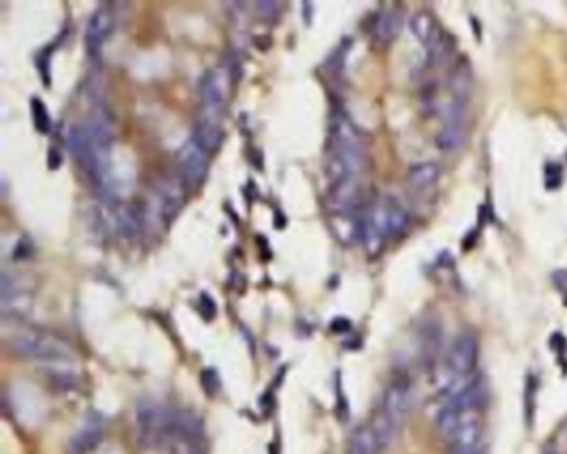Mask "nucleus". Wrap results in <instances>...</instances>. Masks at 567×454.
Here are the masks:
<instances>
[{"label": "nucleus", "instance_id": "f257e3e1", "mask_svg": "<svg viewBox=\"0 0 567 454\" xmlns=\"http://www.w3.org/2000/svg\"><path fill=\"white\" fill-rule=\"evenodd\" d=\"M366 167V149L359 133L348 115L336 112L331 119L330 135L326 145V175L331 183L359 179Z\"/></svg>", "mask_w": 567, "mask_h": 454}, {"label": "nucleus", "instance_id": "f03ea898", "mask_svg": "<svg viewBox=\"0 0 567 454\" xmlns=\"http://www.w3.org/2000/svg\"><path fill=\"white\" fill-rule=\"evenodd\" d=\"M10 346L17 354L42 361L49 366L63 365L73 356L72 348L63 340L43 331L20 333L10 341Z\"/></svg>", "mask_w": 567, "mask_h": 454}, {"label": "nucleus", "instance_id": "7ed1b4c3", "mask_svg": "<svg viewBox=\"0 0 567 454\" xmlns=\"http://www.w3.org/2000/svg\"><path fill=\"white\" fill-rule=\"evenodd\" d=\"M173 416L175 413L153 400H144L138 403L137 423L142 436L149 443L172 438Z\"/></svg>", "mask_w": 567, "mask_h": 454}, {"label": "nucleus", "instance_id": "20e7f679", "mask_svg": "<svg viewBox=\"0 0 567 454\" xmlns=\"http://www.w3.org/2000/svg\"><path fill=\"white\" fill-rule=\"evenodd\" d=\"M233 86V77L232 70L227 65L222 67H215L206 72L200 84V97L203 102V107L210 112V114H220L227 105L228 98L232 95Z\"/></svg>", "mask_w": 567, "mask_h": 454}, {"label": "nucleus", "instance_id": "39448f33", "mask_svg": "<svg viewBox=\"0 0 567 454\" xmlns=\"http://www.w3.org/2000/svg\"><path fill=\"white\" fill-rule=\"evenodd\" d=\"M210 153H206L192 137L179 151L180 179L190 188L200 187L210 170Z\"/></svg>", "mask_w": 567, "mask_h": 454}, {"label": "nucleus", "instance_id": "423d86ee", "mask_svg": "<svg viewBox=\"0 0 567 454\" xmlns=\"http://www.w3.org/2000/svg\"><path fill=\"white\" fill-rule=\"evenodd\" d=\"M479 345L473 333H462L458 336L448 354V370L453 378H467L474 371L478 361Z\"/></svg>", "mask_w": 567, "mask_h": 454}, {"label": "nucleus", "instance_id": "0eeeda50", "mask_svg": "<svg viewBox=\"0 0 567 454\" xmlns=\"http://www.w3.org/2000/svg\"><path fill=\"white\" fill-rule=\"evenodd\" d=\"M114 15H112V12L108 8H98L90 17L85 30V47L90 59H100L103 47H105L108 37L114 32Z\"/></svg>", "mask_w": 567, "mask_h": 454}, {"label": "nucleus", "instance_id": "6e6552de", "mask_svg": "<svg viewBox=\"0 0 567 454\" xmlns=\"http://www.w3.org/2000/svg\"><path fill=\"white\" fill-rule=\"evenodd\" d=\"M451 454H479L481 446V425L474 413H464L461 416L460 425L454 431Z\"/></svg>", "mask_w": 567, "mask_h": 454}, {"label": "nucleus", "instance_id": "1a4fd4ad", "mask_svg": "<svg viewBox=\"0 0 567 454\" xmlns=\"http://www.w3.org/2000/svg\"><path fill=\"white\" fill-rule=\"evenodd\" d=\"M409 404V391L405 383H395L388 388L386 395H384L383 409H381V416L391 425L395 430H400L402 419L406 416Z\"/></svg>", "mask_w": 567, "mask_h": 454}, {"label": "nucleus", "instance_id": "9d476101", "mask_svg": "<svg viewBox=\"0 0 567 454\" xmlns=\"http://www.w3.org/2000/svg\"><path fill=\"white\" fill-rule=\"evenodd\" d=\"M185 192H187V185L181 179L168 181L167 187L162 190V215L168 222H172L183 206Z\"/></svg>", "mask_w": 567, "mask_h": 454}, {"label": "nucleus", "instance_id": "9b49d317", "mask_svg": "<svg viewBox=\"0 0 567 454\" xmlns=\"http://www.w3.org/2000/svg\"><path fill=\"white\" fill-rule=\"evenodd\" d=\"M103 434V425L100 418L92 416L89 421L82 426V430L77 432V436L72 441V453L73 454H85L90 449L98 444Z\"/></svg>", "mask_w": 567, "mask_h": 454}, {"label": "nucleus", "instance_id": "f8f14e48", "mask_svg": "<svg viewBox=\"0 0 567 454\" xmlns=\"http://www.w3.org/2000/svg\"><path fill=\"white\" fill-rule=\"evenodd\" d=\"M142 210L137 205L115 206L114 222L116 232L122 236H137L142 230Z\"/></svg>", "mask_w": 567, "mask_h": 454}, {"label": "nucleus", "instance_id": "ddd939ff", "mask_svg": "<svg viewBox=\"0 0 567 454\" xmlns=\"http://www.w3.org/2000/svg\"><path fill=\"white\" fill-rule=\"evenodd\" d=\"M192 138L206 153L213 155L222 146L223 132L213 120H205V122L197 123V127H195L192 133Z\"/></svg>", "mask_w": 567, "mask_h": 454}, {"label": "nucleus", "instance_id": "4468645a", "mask_svg": "<svg viewBox=\"0 0 567 454\" xmlns=\"http://www.w3.org/2000/svg\"><path fill=\"white\" fill-rule=\"evenodd\" d=\"M471 85H473V73H471V67L466 60L458 62L453 72L449 73V89L456 98V103H464L467 95H469Z\"/></svg>", "mask_w": 567, "mask_h": 454}, {"label": "nucleus", "instance_id": "2eb2a0df", "mask_svg": "<svg viewBox=\"0 0 567 454\" xmlns=\"http://www.w3.org/2000/svg\"><path fill=\"white\" fill-rule=\"evenodd\" d=\"M409 25L418 40L426 47L430 45V43L432 42V38H434L441 32L438 24H436L434 17H432L430 12H426V10L418 12V14L411 19Z\"/></svg>", "mask_w": 567, "mask_h": 454}, {"label": "nucleus", "instance_id": "dca6fc26", "mask_svg": "<svg viewBox=\"0 0 567 454\" xmlns=\"http://www.w3.org/2000/svg\"><path fill=\"white\" fill-rule=\"evenodd\" d=\"M402 25H405V12L400 10V8H393V10H388L386 14L379 17L378 25H376V33H378L381 40L389 42L400 36Z\"/></svg>", "mask_w": 567, "mask_h": 454}, {"label": "nucleus", "instance_id": "f3484780", "mask_svg": "<svg viewBox=\"0 0 567 454\" xmlns=\"http://www.w3.org/2000/svg\"><path fill=\"white\" fill-rule=\"evenodd\" d=\"M454 52V40L449 33L439 32L432 38V42L428 45V62L434 67L444 65Z\"/></svg>", "mask_w": 567, "mask_h": 454}, {"label": "nucleus", "instance_id": "a211bd4d", "mask_svg": "<svg viewBox=\"0 0 567 454\" xmlns=\"http://www.w3.org/2000/svg\"><path fill=\"white\" fill-rule=\"evenodd\" d=\"M409 213L396 202L386 200V228L389 238H398L408 230Z\"/></svg>", "mask_w": 567, "mask_h": 454}, {"label": "nucleus", "instance_id": "6ab92c4d", "mask_svg": "<svg viewBox=\"0 0 567 454\" xmlns=\"http://www.w3.org/2000/svg\"><path fill=\"white\" fill-rule=\"evenodd\" d=\"M439 179V167L434 162H423L411 168L408 173L409 183L414 188L423 190L434 185Z\"/></svg>", "mask_w": 567, "mask_h": 454}, {"label": "nucleus", "instance_id": "aec40b11", "mask_svg": "<svg viewBox=\"0 0 567 454\" xmlns=\"http://www.w3.org/2000/svg\"><path fill=\"white\" fill-rule=\"evenodd\" d=\"M466 142V132L461 122H453L441 130L436 137V145L443 151L460 150Z\"/></svg>", "mask_w": 567, "mask_h": 454}, {"label": "nucleus", "instance_id": "412c9836", "mask_svg": "<svg viewBox=\"0 0 567 454\" xmlns=\"http://www.w3.org/2000/svg\"><path fill=\"white\" fill-rule=\"evenodd\" d=\"M376 451H378V448H376L373 430L368 426L358 427L351 441H349L348 454H376Z\"/></svg>", "mask_w": 567, "mask_h": 454}, {"label": "nucleus", "instance_id": "4be33fe9", "mask_svg": "<svg viewBox=\"0 0 567 454\" xmlns=\"http://www.w3.org/2000/svg\"><path fill=\"white\" fill-rule=\"evenodd\" d=\"M30 108H32L33 125L40 133H49L52 130V119L47 105L38 97H33L30 100Z\"/></svg>", "mask_w": 567, "mask_h": 454}, {"label": "nucleus", "instance_id": "5701e85b", "mask_svg": "<svg viewBox=\"0 0 567 454\" xmlns=\"http://www.w3.org/2000/svg\"><path fill=\"white\" fill-rule=\"evenodd\" d=\"M200 313L206 321H210V319H213L216 317V303L213 298L206 295V293H202L200 295Z\"/></svg>", "mask_w": 567, "mask_h": 454}, {"label": "nucleus", "instance_id": "b1692460", "mask_svg": "<svg viewBox=\"0 0 567 454\" xmlns=\"http://www.w3.org/2000/svg\"><path fill=\"white\" fill-rule=\"evenodd\" d=\"M561 181H562V168L559 165H556V163H551L546 170V185L551 183L549 188L554 190L559 187Z\"/></svg>", "mask_w": 567, "mask_h": 454}, {"label": "nucleus", "instance_id": "393cba45", "mask_svg": "<svg viewBox=\"0 0 567 454\" xmlns=\"http://www.w3.org/2000/svg\"><path fill=\"white\" fill-rule=\"evenodd\" d=\"M203 373H205V374L209 376V378H210V381H209V379L202 378L203 386L206 388V391H209L210 395H215V393L218 391V389H220V379H218V374H216V371H215V370H205V371H203Z\"/></svg>", "mask_w": 567, "mask_h": 454}, {"label": "nucleus", "instance_id": "a878e982", "mask_svg": "<svg viewBox=\"0 0 567 454\" xmlns=\"http://www.w3.org/2000/svg\"><path fill=\"white\" fill-rule=\"evenodd\" d=\"M552 281L562 295L567 296V270H557L552 275Z\"/></svg>", "mask_w": 567, "mask_h": 454}, {"label": "nucleus", "instance_id": "bb28decb", "mask_svg": "<svg viewBox=\"0 0 567 454\" xmlns=\"http://www.w3.org/2000/svg\"><path fill=\"white\" fill-rule=\"evenodd\" d=\"M348 328H349V321H348V319H343V318L335 319V321H333V324H331V330H335V331H345V330H348Z\"/></svg>", "mask_w": 567, "mask_h": 454}]
</instances>
